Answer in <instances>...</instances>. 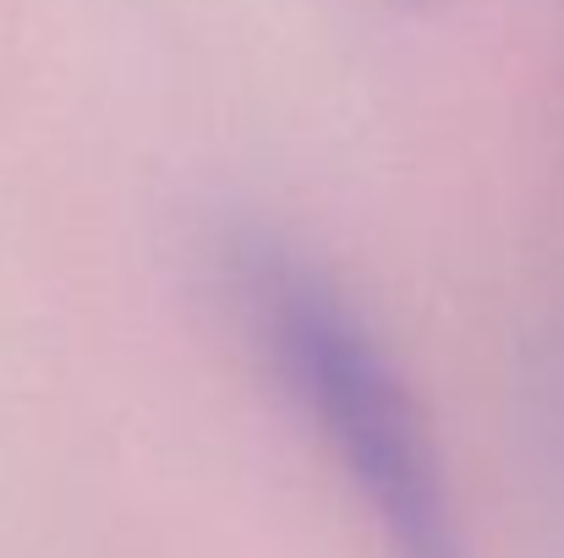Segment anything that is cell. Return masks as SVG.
<instances>
[{"instance_id":"obj_1","label":"cell","mask_w":564,"mask_h":558,"mask_svg":"<svg viewBox=\"0 0 564 558\" xmlns=\"http://www.w3.org/2000/svg\"><path fill=\"white\" fill-rule=\"evenodd\" d=\"M230 285L285 389L368 499L389 554L466 558L427 422L340 285L274 236L230 247Z\"/></svg>"}]
</instances>
